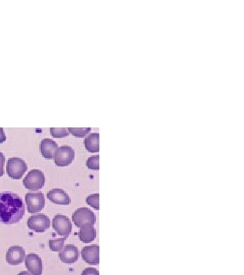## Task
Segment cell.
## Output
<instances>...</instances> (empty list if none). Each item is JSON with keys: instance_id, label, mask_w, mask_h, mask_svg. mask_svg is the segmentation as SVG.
Returning a JSON list of instances; mask_svg holds the SVG:
<instances>
[{"instance_id": "6da1fadb", "label": "cell", "mask_w": 244, "mask_h": 275, "mask_svg": "<svg viewBox=\"0 0 244 275\" xmlns=\"http://www.w3.org/2000/svg\"><path fill=\"white\" fill-rule=\"evenodd\" d=\"M25 204L22 198L13 192L0 193V222L14 224L25 215Z\"/></svg>"}, {"instance_id": "7a4b0ae2", "label": "cell", "mask_w": 244, "mask_h": 275, "mask_svg": "<svg viewBox=\"0 0 244 275\" xmlns=\"http://www.w3.org/2000/svg\"><path fill=\"white\" fill-rule=\"evenodd\" d=\"M28 170V165L23 159L18 157L10 158L7 164V173L13 179H21Z\"/></svg>"}, {"instance_id": "3957f363", "label": "cell", "mask_w": 244, "mask_h": 275, "mask_svg": "<svg viewBox=\"0 0 244 275\" xmlns=\"http://www.w3.org/2000/svg\"><path fill=\"white\" fill-rule=\"evenodd\" d=\"M45 184L44 174L38 169H33V170L30 171L23 180L25 187L30 191L39 190L44 187Z\"/></svg>"}, {"instance_id": "277c9868", "label": "cell", "mask_w": 244, "mask_h": 275, "mask_svg": "<svg viewBox=\"0 0 244 275\" xmlns=\"http://www.w3.org/2000/svg\"><path fill=\"white\" fill-rule=\"evenodd\" d=\"M72 219L78 227L83 226L94 225L96 222V216L93 211L86 207H81L77 209L72 216Z\"/></svg>"}, {"instance_id": "5b68a950", "label": "cell", "mask_w": 244, "mask_h": 275, "mask_svg": "<svg viewBox=\"0 0 244 275\" xmlns=\"http://www.w3.org/2000/svg\"><path fill=\"white\" fill-rule=\"evenodd\" d=\"M75 159V151L68 146L58 148L55 153V163L58 167H65L69 166Z\"/></svg>"}, {"instance_id": "8992f818", "label": "cell", "mask_w": 244, "mask_h": 275, "mask_svg": "<svg viewBox=\"0 0 244 275\" xmlns=\"http://www.w3.org/2000/svg\"><path fill=\"white\" fill-rule=\"evenodd\" d=\"M25 201L30 214L40 212L44 209L45 199L43 193H28L25 195Z\"/></svg>"}, {"instance_id": "52a82bcc", "label": "cell", "mask_w": 244, "mask_h": 275, "mask_svg": "<svg viewBox=\"0 0 244 275\" xmlns=\"http://www.w3.org/2000/svg\"><path fill=\"white\" fill-rule=\"evenodd\" d=\"M53 227L58 235L64 236L65 239L69 236L73 229L69 218L62 214H57L53 220Z\"/></svg>"}, {"instance_id": "ba28073f", "label": "cell", "mask_w": 244, "mask_h": 275, "mask_svg": "<svg viewBox=\"0 0 244 275\" xmlns=\"http://www.w3.org/2000/svg\"><path fill=\"white\" fill-rule=\"evenodd\" d=\"M28 226L31 230L35 232H45L50 226V219L48 216L43 214H35L30 216L28 220Z\"/></svg>"}, {"instance_id": "9c48e42d", "label": "cell", "mask_w": 244, "mask_h": 275, "mask_svg": "<svg viewBox=\"0 0 244 275\" xmlns=\"http://www.w3.org/2000/svg\"><path fill=\"white\" fill-rule=\"evenodd\" d=\"M82 257L90 265H98L100 262V247L96 244L85 246L81 252Z\"/></svg>"}, {"instance_id": "30bf717a", "label": "cell", "mask_w": 244, "mask_h": 275, "mask_svg": "<svg viewBox=\"0 0 244 275\" xmlns=\"http://www.w3.org/2000/svg\"><path fill=\"white\" fill-rule=\"evenodd\" d=\"M80 253L77 246L73 244H67L59 253L60 260L65 264H71L76 262L79 258Z\"/></svg>"}, {"instance_id": "8fae6325", "label": "cell", "mask_w": 244, "mask_h": 275, "mask_svg": "<svg viewBox=\"0 0 244 275\" xmlns=\"http://www.w3.org/2000/svg\"><path fill=\"white\" fill-rule=\"evenodd\" d=\"M25 258V251L22 246H13L8 249L6 261L10 265H19Z\"/></svg>"}, {"instance_id": "7c38bea8", "label": "cell", "mask_w": 244, "mask_h": 275, "mask_svg": "<svg viewBox=\"0 0 244 275\" xmlns=\"http://www.w3.org/2000/svg\"><path fill=\"white\" fill-rule=\"evenodd\" d=\"M25 265L27 269L33 275L43 274V261L36 254H29L25 257Z\"/></svg>"}, {"instance_id": "4fadbf2b", "label": "cell", "mask_w": 244, "mask_h": 275, "mask_svg": "<svg viewBox=\"0 0 244 275\" xmlns=\"http://www.w3.org/2000/svg\"><path fill=\"white\" fill-rule=\"evenodd\" d=\"M47 197L50 202L58 205H69L71 199L65 191L60 189H55L50 191L47 194Z\"/></svg>"}, {"instance_id": "5bb4252c", "label": "cell", "mask_w": 244, "mask_h": 275, "mask_svg": "<svg viewBox=\"0 0 244 275\" xmlns=\"http://www.w3.org/2000/svg\"><path fill=\"white\" fill-rule=\"evenodd\" d=\"M58 148V146L56 142L50 139H43L40 142V151L45 159H53Z\"/></svg>"}, {"instance_id": "9a60e30c", "label": "cell", "mask_w": 244, "mask_h": 275, "mask_svg": "<svg viewBox=\"0 0 244 275\" xmlns=\"http://www.w3.org/2000/svg\"><path fill=\"white\" fill-rule=\"evenodd\" d=\"M96 230L93 225H85L80 227L79 231V238L82 242L88 244L94 241L96 238Z\"/></svg>"}, {"instance_id": "2e32d148", "label": "cell", "mask_w": 244, "mask_h": 275, "mask_svg": "<svg viewBox=\"0 0 244 275\" xmlns=\"http://www.w3.org/2000/svg\"><path fill=\"white\" fill-rule=\"evenodd\" d=\"M85 149L90 153L99 152L100 151V135L99 133H93L90 134L85 139Z\"/></svg>"}, {"instance_id": "e0dca14e", "label": "cell", "mask_w": 244, "mask_h": 275, "mask_svg": "<svg viewBox=\"0 0 244 275\" xmlns=\"http://www.w3.org/2000/svg\"><path fill=\"white\" fill-rule=\"evenodd\" d=\"M65 238L58 239H51L49 241L50 249L53 251H60L63 249Z\"/></svg>"}, {"instance_id": "ac0fdd59", "label": "cell", "mask_w": 244, "mask_h": 275, "mask_svg": "<svg viewBox=\"0 0 244 275\" xmlns=\"http://www.w3.org/2000/svg\"><path fill=\"white\" fill-rule=\"evenodd\" d=\"M99 194H92V195L88 196V197L86 198V202L88 205L94 208L96 210H99Z\"/></svg>"}, {"instance_id": "d6986e66", "label": "cell", "mask_w": 244, "mask_h": 275, "mask_svg": "<svg viewBox=\"0 0 244 275\" xmlns=\"http://www.w3.org/2000/svg\"><path fill=\"white\" fill-rule=\"evenodd\" d=\"M50 133L53 135V137L56 138V139H61V138L68 136L70 133L68 131V128H50Z\"/></svg>"}, {"instance_id": "ffe728a7", "label": "cell", "mask_w": 244, "mask_h": 275, "mask_svg": "<svg viewBox=\"0 0 244 275\" xmlns=\"http://www.w3.org/2000/svg\"><path fill=\"white\" fill-rule=\"evenodd\" d=\"M99 155L90 157L87 161V167L91 170H99Z\"/></svg>"}, {"instance_id": "44dd1931", "label": "cell", "mask_w": 244, "mask_h": 275, "mask_svg": "<svg viewBox=\"0 0 244 275\" xmlns=\"http://www.w3.org/2000/svg\"><path fill=\"white\" fill-rule=\"evenodd\" d=\"M70 133L73 134L75 137L83 138L85 137L87 134L89 133L91 128H69L68 129Z\"/></svg>"}, {"instance_id": "7402d4cb", "label": "cell", "mask_w": 244, "mask_h": 275, "mask_svg": "<svg viewBox=\"0 0 244 275\" xmlns=\"http://www.w3.org/2000/svg\"><path fill=\"white\" fill-rule=\"evenodd\" d=\"M81 275H100L99 271L95 268L88 267L85 269Z\"/></svg>"}, {"instance_id": "603a6c76", "label": "cell", "mask_w": 244, "mask_h": 275, "mask_svg": "<svg viewBox=\"0 0 244 275\" xmlns=\"http://www.w3.org/2000/svg\"><path fill=\"white\" fill-rule=\"evenodd\" d=\"M5 163V157L3 153L0 152V177L4 175V167Z\"/></svg>"}, {"instance_id": "cb8c5ba5", "label": "cell", "mask_w": 244, "mask_h": 275, "mask_svg": "<svg viewBox=\"0 0 244 275\" xmlns=\"http://www.w3.org/2000/svg\"><path fill=\"white\" fill-rule=\"evenodd\" d=\"M7 138L5 135L4 129L0 128V144H3L6 141Z\"/></svg>"}, {"instance_id": "d4e9b609", "label": "cell", "mask_w": 244, "mask_h": 275, "mask_svg": "<svg viewBox=\"0 0 244 275\" xmlns=\"http://www.w3.org/2000/svg\"><path fill=\"white\" fill-rule=\"evenodd\" d=\"M18 275H31V274H30V273L28 272V271H21V272H20L19 274H18Z\"/></svg>"}]
</instances>
